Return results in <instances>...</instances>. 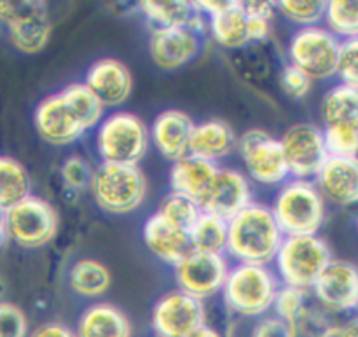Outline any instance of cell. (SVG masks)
Instances as JSON below:
<instances>
[{
	"label": "cell",
	"instance_id": "obj_1",
	"mask_svg": "<svg viewBox=\"0 0 358 337\" xmlns=\"http://www.w3.org/2000/svg\"><path fill=\"white\" fill-rule=\"evenodd\" d=\"M283 238L271 206L252 201L227 220L226 252L243 264L268 266L275 261Z\"/></svg>",
	"mask_w": 358,
	"mask_h": 337
},
{
	"label": "cell",
	"instance_id": "obj_2",
	"mask_svg": "<svg viewBox=\"0 0 358 337\" xmlns=\"http://www.w3.org/2000/svg\"><path fill=\"white\" fill-rule=\"evenodd\" d=\"M280 280L269 266L238 262L229 268L222 297L227 310L245 318H262L273 310Z\"/></svg>",
	"mask_w": 358,
	"mask_h": 337
},
{
	"label": "cell",
	"instance_id": "obj_3",
	"mask_svg": "<svg viewBox=\"0 0 358 337\" xmlns=\"http://www.w3.org/2000/svg\"><path fill=\"white\" fill-rule=\"evenodd\" d=\"M271 212L283 236H308L322 229L327 208L313 180L289 178L280 185Z\"/></svg>",
	"mask_w": 358,
	"mask_h": 337
},
{
	"label": "cell",
	"instance_id": "obj_4",
	"mask_svg": "<svg viewBox=\"0 0 358 337\" xmlns=\"http://www.w3.org/2000/svg\"><path fill=\"white\" fill-rule=\"evenodd\" d=\"M94 143L103 163L138 166L149 152V126L133 112H112L96 126Z\"/></svg>",
	"mask_w": 358,
	"mask_h": 337
},
{
	"label": "cell",
	"instance_id": "obj_5",
	"mask_svg": "<svg viewBox=\"0 0 358 337\" xmlns=\"http://www.w3.org/2000/svg\"><path fill=\"white\" fill-rule=\"evenodd\" d=\"M94 203L112 215H128L143 205L149 184L136 164L101 163L91 180Z\"/></svg>",
	"mask_w": 358,
	"mask_h": 337
},
{
	"label": "cell",
	"instance_id": "obj_6",
	"mask_svg": "<svg viewBox=\"0 0 358 337\" xmlns=\"http://www.w3.org/2000/svg\"><path fill=\"white\" fill-rule=\"evenodd\" d=\"M331 261V247L318 234L285 236L276 252L275 273L282 285L308 292Z\"/></svg>",
	"mask_w": 358,
	"mask_h": 337
},
{
	"label": "cell",
	"instance_id": "obj_7",
	"mask_svg": "<svg viewBox=\"0 0 358 337\" xmlns=\"http://www.w3.org/2000/svg\"><path fill=\"white\" fill-rule=\"evenodd\" d=\"M339 41L322 24L299 28L290 37V65L303 70L311 80H325L336 76L339 56Z\"/></svg>",
	"mask_w": 358,
	"mask_h": 337
},
{
	"label": "cell",
	"instance_id": "obj_8",
	"mask_svg": "<svg viewBox=\"0 0 358 337\" xmlns=\"http://www.w3.org/2000/svg\"><path fill=\"white\" fill-rule=\"evenodd\" d=\"M9 241L17 247L35 250L55 240L58 233L56 208L41 196L30 194L6 212Z\"/></svg>",
	"mask_w": 358,
	"mask_h": 337
},
{
	"label": "cell",
	"instance_id": "obj_9",
	"mask_svg": "<svg viewBox=\"0 0 358 337\" xmlns=\"http://www.w3.org/2000/svg\"><path fill=\"white\" fill-rule=\"evenodd\" d=\"M240 152L248 177L261 185H283L290 178L282 143L264 129H248L238 138Z\"/></svg>",
	"mask_w": 358,
	"mask_h": 337
},
{
	"label": "cell",
	"instance_id": "obj_10",
	"mask_svg": "<svg viewBox=\"0 0 358 337\" xmlns=\"http://www.w3.org/2000/svg\"><path fill=\"white\" fill-rule=\"evenodd\" d=\"M290 178L315 180L318 171L329 159L324 129L311 122L290 126L280 138Z\"/></svg>",
	"mask_w": 358,
	"mask_h": 337
},
{
	"label": "cell",
	"instance_id": "obj_11",
	"mask_svg": "<svg viewBox=\"0 0 358 337\" xmlns=\"http://www.w3.org/2000/svg\"><path fill=\"white\" fill-rule=\"evenodd\" d=\"M205 320L203 301L180 289L163 294L150 313V325L156 337H189L206 324Z\"/></svg>",
	"mask_w": 358,
	"mask_h": 337
},
{
	"label": "cell",
	"instance_id": "obj_12",
	"mask_svg": "<svg viewBox=\"0 0 358 337\" xmlns=\"http://www.w3.org/2000/svg\"><path fill=\"white\" fill-rule=\"evenodd\" d=\"M175 268V280L182 292L199 301L222 292L229 264L222 254L191 250Z\"/></svg>",
	"mask_w": 358,
	"mask_h": 337
},
{
	"label": "cell",
	"instance_id": "obj_13",
	"mask_svg": "<svg viewBox=\"0 0 358 337\" xmlns=\"http://www.w3.org/2000/svg\"><path fill=\"white\" fill-rule=\"evenodd\" d=\"M3 27L14 49L24 55L41 52L52 34V21L44 2H13V13Z\"/></svg>",
	"mask_w": 358,
	"mask_h": 337
},
{
	"label": "cell",
	"instance_id": "obj_14",
	"mask_svg": "<svg viewBox=\"0 0 358 337\" xmlns=\"http://www.w3.org/2000/svg\"><path fill=\"white\" fill-rule=\"evenodd\" d=\"M318 304L327 313H348L358 308V268L332 259L313 285Z\"/></svg>",
	"mask_w": 358,
	"mask_h": 337
},
{
	"label": "cell",
	"instance_id": "obj_15",
	"mask_svg": "<svg viewBox=\"0 0 358 337\" xmlns=\"http://www.w3.org/2000/svg\"><path fill=\"white\" fill-rule=\"evenodd\" d=\"M199 13L206 17L210 37L226 49H240L250 44L248 41V16L243 2H219L201 0L194 2Z\"/></svg>",
	"mask_w": 358,
	"mask_h": 337
},
{
	"label": "cell",
	"instance_id": "obj_16",
	"mask_svg": "<svg viewBox=\"0 0 358 337\" xmlns=\"http://www.w3.org/2000/svg\"><path fill=\"white\" fill-rule=\"evenodd\" d=\"M252 203V185L243 171L219 168L199 206L205 213L229 220Z\"/></svg>",
	"mask_w": 358,
	"mask_h": 337
},
{
	"label": "cell",
	"instance_id": "obj_17",
	"mask_svg": "<svg viewBox=\"0 0 358 337\" xmlns=\"http://www.w3.org/2000/svg\"><path fill=\"white\" fill-rule=\"evenodd\" d=\"M34 122L38 136L52 147L72 145L86 135V129L72 114L59 91L48 94L38 101Z\"/></svg>",
	"mask_w": 358,
	"mask_h": 337
},
{
	"label": "cell",
	"instance_id": "obj_18",
	"mask_svg": "<svg viewBox=\"0 0 358 337\" xmlns=\"http://www.w3.org/2000/svg\"><path fill=\"white\" fill-rule=\"evenodd\" d=\"M150 59L163 70H177L201 51V35L189 28H152L149 35Z\"/></svg>",
	"mask_w": 358,
	"mask_h": 337
},
{
	"label": "cell",
	"instance_id": "obj_19",
	"mask_svg": "<svg viewBox=\"0 0 358 337\" xmlns=\"http://www.w3.org/2000/svg\"><path fill=\"white\" fill-rule=\"evenodd\" d=\"M84 86L105 108L121 107L131 96L133 73L121 59L101 58L87 69Z\"/></svg>",
	"mask_w": 358,
	"mask_h": 337
},
{
	"label": "cell",
	"instance_id": "obj_20",
	"mask_svg": "<svg viewBox=\"0 0 358 337\" xmlns=\"http://www.w3.org/2000/svg\"><path fill=\"white\" fill-rule=\"evenodd\" d=\"M313 182L325 203L358 205V157L329 156Z\"/></svg>",
	"mask_w": 358,
	"mask_h": 337
},
{
	"label": "cell",
	"instance_id": "obj_21",
	"mask_svg": "<svg viewBox=\"0 0 358 337\" xmlns=\"http://www.w3.org/2000/svg\"><path fill=\"white\" fill-rule=\"evenodd\" d=\"M194 124L196 122L187 112L166 108L159 112L150 124V143L164 159L175 163L189 154V142Z\"/></svg>",
	"mask_w": 358,
	"mask_h": 337
},
{
	"label": "cell",
	"instance_id": "obj_22",
	"mask_svg": "<svg viewBox=\"0 0 358 337\" xmlns=\"http://www.w3.org/2000/svg\"><path fill=\"white\" fill-rule=\"evenodd\" d=\"M142 238L147 250L164 264L177 266L192 250L187 231L168 222L159 212L145 220Z\"/></svg>",
	"mask_w": 358,
	"mask_h": 337
},
{
	"label": "cell",
	"instance_id": "obj_23",
	"mask_svg": "<svg viewBox=\"0 0 358 337\" xmlns=\"http://www.w3.org/2000/svg\"><path fill=\"white\" fill-rule=\"evenodd\" d=\"M238 136L234 129L222 119H206L194 124L189 154L217 164V161L231 156L236 150Z\"/></svg>",
	"mask_w": 358,
	"mask_h": 337
},
{
	"label": "cell",
	"instance_id": "obj_24",
	"mask_svg": "<svg viewBox=\"0 0 358 337\" xmlns=\"http://www.w3.org/2000/svg\"><path fill=\"white\" fill-rule=\"evenodd\" d=\"M138 10L152 28H189L201 35L206 30V17L194 2L184 0H142Z\"/></svg>",
	"mask_w": 358,
	"mask_h": 337
},
{
	"label": "cell",
	"instance_id": "obj_25",
	"mask_svg": "<svg viewBox=\"0 0 358 337\" xmlns=\"http://www.w3.org/2000/svg\"><path fill=\"white\" fill-rule=\"evenodd\" d=\"M77 337H131V322L112 303H94L79 317Z\"/></svg>",
	"mask_w": 358,
	"mask_h": 337
},
{
	"label": "cell",
	"instance_id": "obj_26",
	"mask_svg": "<svg viewBox=\"0 0 358 337\" xmlns=\"http://www.w3.org/2000/svg\"><path fill=\"white\" fill-rule=\"evenodd\" d=\"M219 166L213 163H208L199 157L184 156L182 159L175 161L170 170V185L171 191L184 194L194 201H201L205 198L206 191L212 185L215 178Z\"/></svg>",
	"mask_w": 358,
	"mask_h": 337
},
{
	"label": "cell",
	"instance_id": "obj_27",
	"mask_svg": "<svg viewBox=\"0 0 358 337\" xmlns=\"http://www.w3.org/2000/svg\"><path fill=\"white\" fill-rule=\"evenodd\" d=\"M69 287L84 299H96L110 289L112 276L107 266L96 259H79L69 269Z\"/></svg>",
	"mask_w": 358,
	"mask_h": 337
},
{
	"label": "cell",
	"instance_id": "obj_28",
	"mask_svg": "<svg viewBox=\"0 0 358 337\" xmlns=\"http://www.w3.org/2000/svg\"><path fill=\"white\" fill-rule=\"evenodd\" d=\"M325 128L358 129V89L338 84L322 100Z\"/></svg>",
	"mask_w": 358,
	"mask_h": 337
},
{
	"label": "cell",
	"instance_id": "obj_29",
	"mask_svg": "<svg viewBox=\"0 0 358 337\" xmlns=\"http://www.w3.org/2000/svg\"><path fill=\"white\" fill-rule=\"evenodd\" d=\"M31 194V178L21 161L0 156V208L3 212L16 206Z\"/></svg>",
	"mask_w": 358,
	"mask_h": 337
},
{
	"label": "cell",
	"instance_id": "obj_30",
	"mask_svg": "<svg viewBox=\"0 0 358 337\" xmlns=\"http://www.w3.org/2000/svg\"><path fill=\"white\" fill-rule=\"evenodd\" d=\"M191 248L205 254H222L227 247V220L203 212L189 229Z\"/></svg>",
	"mask_w": 358,
	"mask_h": 337
},
{
	"label": "cell",
	"instance_id": "obj_31",
	"mask_svg": "<svg viewBox=\"0 0 358 337\" xmlns=\"http://www.w3.org/2000/svg\"><path fill=\"white\" fill-rule=\"evenodd\" d=\"M59 94H62L65 103L69 105L72 114L76 115L77 121L83 124V128L86 129V131H90L94 126L100 124V121L103 119L105 107L98 101V98L84 86V83L69 84V86H65L59 91Z\"/></svg>",
	"mask_w": 358,
	"mask_h": 337
},
{
	"label": "cell",
	"instance_id": "obj_32",
	"mask_svg": "<svg viewBox=\"0 0 358 337\" xmlns=\"http://www.w3.org/2000/svg\"><path fill=\"white\" fill-rule=\"evenodd\" d=\"M325 28L339 41L358 38V0H331L325 7Z\"/></svg>",
	"mask_w": 358,
	"mask_h": 337
},
{
	"label": "cell",
	"instance_id": "obj_33",
	"mask_svg": "<svg viewBox=\"0 0 358 337\" xmlns=\"http://www.w3.org/2000/svg\"><path fill=\"white\" fill-rule=\"evenodd\" d=\"M157 212H159L168 222H171L173 226L180 227V229L187 231L189 233V229L194 226V222L198 220V217L201 215L203 210L198 201L171 191L170 194L164 196Z\"/></svg>",
	"mask_w": 358,
	"mask_h": 337
},
{
	"label": "cell",
	"instance_id": "obj_34",
	"mask_svg": "<svg viewBox=\"0 0 358 337\" xmlns=\"http://www.w3.org/2000/svg\"><path fill=\"white\" fill-rule=\"evenodd\" d=\"M325 7L327 2L324 0H280L275 2V9L282 14L290 23L304 27H315L324 21Z\"/></svg>",
	"mask_w": 358,
	"mask_h": 337
},
{
	"label": "cell",
	"instance_id": "obj_35",
	"mask_svg": "<svg viewBox=\"0 0 358 337\" xmlns=\"http://www.w3.org/2000/svg\"><path fill=\"white\" fill-rule=\"evenodd\" d=\"M243 6L248 16V41H250V44L268 41L273 30L275 3L266 2V0H250V2H243Z\"/></svg>",
	"mask_w": 358,
	"mask_h": 337
},
{
	"label": "cell",
	"instance_id": "obj_36",
	"mask_svg": "<svg viewBox=\"0 0 358 337\" xmlns=\"http://www.w3.org/2000/svg\"><path fill=\"white\" fill-rule=\"evenodd\" d=\"M292 325L294 337H334L338 325L320 306H308Z\"/></svg>",
	"mask_w": 358,
	"mask_h": 337
},
{
	"label": "cell",
	"instance_id": "obj_37",
	"mask_svg": "<svg viewBox=\"0 0 358 337\" xmlns=\"http://www.w3.org/2000/svg\"><path fill=\"white\" fill-rule=\"evenodd\" d=\"M306 308V290L294 289V287L289 285H280L271 311L275 317L282 318L287 324H294Z\"/></svg>",
	"mask_w": 358,
	"mask_h": 337
},
{
	"label": "cell",
	"instance_id": "obj_38",
	"mask_svg": "<svg viewBox=\"0 0 358 337\" xmlns=\"http://www.w3.org/2000/svg\"><path fill=\"white\" fill-rule=\"evenodd\" d=\"M93 173L94 170L91 168V164L80 156L66 157L63 161L62 168H59L63 185L70 192H83L86 189H90L91 180H93Z\"/></svg>",
	"mask_w": 358,
	"mask_h": 337
},
{
	"label": "cell",
	"instance_id": "obj_39",
	"mask_svg": "<svg viewBox=\"0 0 358 337\" xmlns=\"http://www.w3.org/2000/svg\"><path fill=\"white\" fill-rule=\"evenodd\" d=\"M336 76L339 77L343 86L358 89V38L341 42Z\"/></svg>",
	"mask_w": 358,
	"mask_h": 337
},
{
	"label": "cell",
	"instance_id": "obj_40",
	"mask_svg": "<svg viewBox=\"0 0 358 337\" xmlns=\"http://www.w3.org/2000/svg\"><path fill=\"white\" fill-rule=\"evenodd\" d=\"M28 318L20 306L0 301V337H28Z\"/></svg>",
	"mask_w": 358,
	"mask_h": 337
},
{
	"label": "cell",
	"instance_id": "obj_41",
	"mask_svg": "<svg viewBox=\"0 0 358 337\" xmlns=\"http://www.w3.org/2000/svg\"><path fill=\"white\" fill-rule=\"evenodd\" d=\"M278 83L283 93L289 98H292V100H303L304 96H308V93L311 91V86H313V80H311L303 70L290 65V63H287V65L280 70Z\"/></svg>",
	"mask_w": 358,
	"mask_h": 337
},
{
	"label": "cell",
	"instance_id": "obj_42",
	"mask_svg": "<svg viewBox=\"0 0 358 337\" xmlns=\"http://www.w3.org/2000/svg\"><path fill=\"white\" fill-rule=\"evenodd\" d=\"M250 337H294V329L282 318L266 315L255 322Z\"/></svg>",
	"mask_w": 358,
	"mask_h": 337
},
{
	"label": "cell",
	"instance_id": "obj_43",
	"mask_svg": "<svg viewBox=\"0 0 358 337\" xmlns=\"http://www.w3.org/2000/svg\"><path fill=\"white\" fill-rule=\"evenodd\" d=\"M28 337H77L76 329L63 322H45L28 334Z\"/></svg>",
	"mask_w": 358,
	"mask_h": 337
},
{
	"label": "cell",
	"instance_id": "obj_44",
	"mask_svg": "<svg viewBox=\"0 0 358 337\" xmlns=\"http://www.w3.org/2000/svg\"><path fill=\"white\" fill-rule=\"evenodd\" d=\"M334 337H358V317L350 318L343 325H338Z\"/></svg>",
	"mask_w": 358,
	"mask_h": 337
},
{
	"label": "cell",
	"instance_id": "obj_45",
	"mask_svg": "<svg viewBox=\"0 0 358 337\" xmlns=\"http://www.w3.org/2000/svg\"><path fill=\"white\" fill-rule=\"evenodd\" d=\"M9 241V233H7V217L6 212L0 208V250L7 245Z\"/></svg>",
	"mask_w": 358,
	"mask_h": 337
},
{
	"label": "cell",
	"instance_id": "obj_46",
	"mask_svg": "<svg viewBox=\"0 0 358 337\" xmlns=\"http://www.w3.org/2000/svg\"><path fill=\"white\" fill-rule=\"evenodd\" d=\"M189 337H224L222 334H220L219 331H217V329H213V327H210V325H203V327H199L198 331L196 332H192L191 336Z\"/></svg>",
	"mask_w": 358,
	"mask_h": 337
},
{
	"label": "cell",
	"instance_id": "obj_47",
	"mask_svg": "<svg viewBox=\"0 0 358 337\" xmlns=\"http://www.w3.org/2000/svg\"><path fill=\"white\" fill-rule=\"evenodd\" d=\"M357 233H358V217H357Z\"/></svg>",
	"mask_w": 358,
	"mask_h": 337
}]
</instances>
